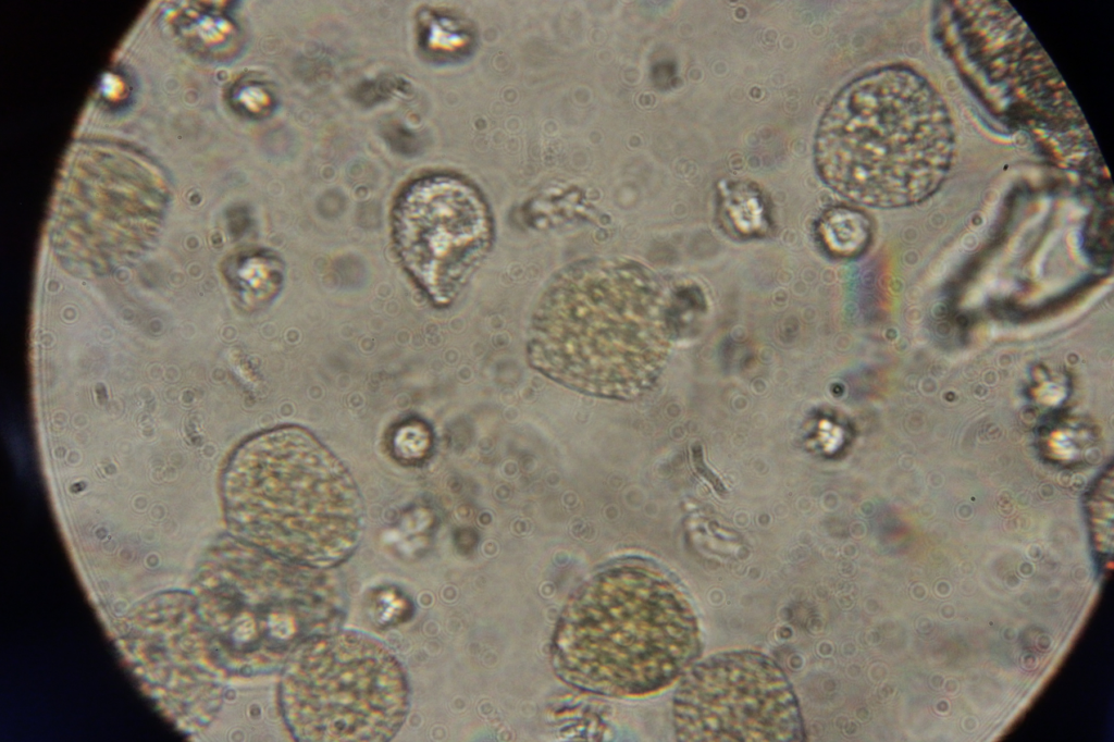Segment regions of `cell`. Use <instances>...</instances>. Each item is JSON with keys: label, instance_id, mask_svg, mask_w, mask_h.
I'll list each match as a JSON object with an SVG mask.
<instances>
[{"label": "cell", "instance_id": "9c48e42d", "mask_svg": "<svg viewBox=\"0 0 1114 742\" xmlns=\"http://www.w3.org/2000/svg\"><path fill=\"white\" fill-rule=\"evenodd\" d=\"M722 209L732 227L742 235H755L766 230L767 209L758 190L745 184L727 187Z\"/></svg>", "mask_w": 1114, "mask_h": 742}, {"label": "cell", "instance_id": "30bf717a", "mask_svg": "<svg viewBox=\"0 0 1114 742\" xmlns=\"http://www.w3.org/2000/svg\"><path fill=\"white\" fill-rule=\"evenodd\" d=\"M369 608L372 619L381 627L406 622L413 614L411 599L395 588L373 591L369 597Z\"/></svg>", "mask_w": 1114, "mask_h": 742}, {"label": "cell", "instance_id": "52a82bcc", "mask_svg": "<svg viewBox=\"0 0 1114 742\" xmlns=\"http://www.w3.org/2000/svg\"><path fill=\"white\" fill-rule=\"evenodd\" d=\"M418 205V235L428 240L438 263L453 276L473 263L484 249L488 219L478 194L468 185L440 178L421 187Z\"/></svg>", "mask_w": 1114, "mask_h": 742}, {"label": "cell", "instance_id": "7a4b0ae2", "mask_svg": "<svg viewBox=\"0 0 1114 742\" xmlns=\"http://www.w3.org/2000/svg\"><path fill=\"white\" fill-rule=\"evenodd\" d=\"M701 652L700 628L683 593L660 572L620 567L587 581L568 601L553 639L556 673L609 696L658 692Z\"/></svg>", "mask_w": 1114, "mask_h": 742}, {"label": "cell", "instance_id": "3957f363", "mask_svg": "<svg viewBox=\"0 0 1114 742\" xmlns=\"http://www.w3.org/2000/svg\"><path fill=\"white\" fill-rule=\"evenodd\" d=\"M659 283L638 267H575L549 286L535 319L541 360L583 386L631 391L642 360L664 326Z\"/></svg>", "mask_w": 1114, "mask_h": 742}, {"label": "cell", "instance_id": "8992f818", "mask_svg": "<svg viewBox=\"0 0 1114 742\" xmlns=\"http://www.w3.org/2000/svg\"><path fill=\"white\" fill-rule=\"evenodd\" d=\"M228 478L233 520L272 555L330 567L356 546L359 503L339 477L244 475L231 470Z\"/></svg>", "mask_w": 1114, "mask_h": 742}, {"label": "cell", "instance_id": "5b68a950", "mask_svg": "<svg viewBox=\"0 0 1114 742\" xmlns=\"http://www.w3.org/2000/svg\"><path fill=\"white\" fill-rule=\"evenodd\" d=\"M679 741H803L795 694L782 669L751 651L714 654L689 668L673 697Z\"/></svg>", "mask_w": 1114, "mask_h": 742}, {"label": "cell", "instance_id": "ba28073f", "mask_svg": "<svg viewBox=\"0 0 1114 742\" xmlns=\"http://www.w3.org/2000/svg\"><path fill=\"white\" fill-rule=\"evenodd\" d=\"M816 235L830 255L853 258L862 255L870 245L872 222L857 208L834 206L818 219Z\"/></svg>", "mask_w": 1114, "mask_h": 742}, {"label": "cell", "instance_id": "6da1fadb", "mask_svg": "<svg viewBox=\"0 0 1114 742\" xmlns=\"http://www.w3.org/2000/svg\"><path fill=\"white\" fill-rule=\"evenodd\" d=\"M955 152L945 101L905 65L847 83L826 108L814 140L820 178L846 199L879 209L930 198L949 176Z\"/></svg>", "mask_w": 1114, "mask_h": 742}, {"label": "cell", "instance_id": "277c9868", "mask_svg": "<svg viewBox=\"0 0 1114 742\" xmlns=\"http://www.w3.org/2000/svg\"><path fill=\"white\" fill-rule=\"evenodd\" d=\"M278 701L294 739L385 742L406 721L405 669L380 640L341 628L301 644L282 667Z\"/></svg>", "mask_w": 1114, "mask_h": 742}]
</instances>
